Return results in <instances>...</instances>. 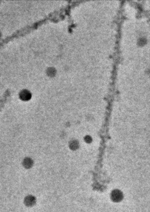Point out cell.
I'll list each match as a JSON object with an SVG mask.
<instances>
[{"mask_svg": "<svg viewBox=\"0 0 150 212\" xmlns=\"http://www.w3.org/2000/svg\"><path fill=\"white\" fill-rule=\"evenodd\" d=\"M122 197H123V195H122V192L118 190H116L112 192V200L116 201V202L120 201L122 200Z\"/></svg>", "mask_w": 150, "mask_h": 212, "instance_id": "6da1fadb", "label": "cell"}]
</instances>
